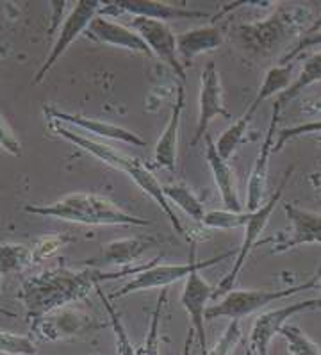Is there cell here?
<instances>
[{
  "mask_svg": "<svg viewBox=\"0 0 321 355\" xmlns=\"http://www.w3.org/2000/svg\"><path fill=\"white\" fill-rule=\"evenodd\" d=\"M157 261L159 257L146 264L121 268L118 272H104L98 268H84V270L55 268V270L36 273L24 280L18 298L26 305L27 322L29 325H33L52 311L84 300L92 289H96L105 280H116L125 275H138Z\"/></svg>",
  "mask_w": 321,
  "mask_h": 355,
  "instance_id": "obj_1",
  "label": "cell"
},
{
  "mask_svg": "<svg viewBox=\"0 0 321 355\" xmlns=\"http://www.w3.org/2000/svg\"><path fill=\"white\" fill-rule=\"evenodd\" d=\"M49 121H51V129L54 130L58 136L64 138L67 141L73 143V145L83 148V150L89 152L93 157L101 159L102 163H105L107 166L127 173V175H129L136 184H138V188L141 189L143 193H146V195H148V197H150L152 200H154L161 209H163V213L166 214V218L170 220L171 227H173V230H175L177 234L186 236V230H184V225L180 223L179 216H177L173 207H171V204L166 200V197H164L161 182L152 175V171L146 170V166L139 161L138 157H132V155L125 154V152L116 150V148H113L111 145H105V143L89 139L88 136H83V134L70 129V127H67L64 123H59V121H54V120H49Z\"/></svg>",
  "mask_w": 321,
  "mask_h": 355,
  "instance_id": "obj_2",
  "label": "cell"
},
{
  "mask_svg": "<svg viewBox=\"0 0 321 355\" xmlns=\"http://www.w3.org/2000/svg\"><path fill=\"white\" fill-rule=\"evenodd\" d=\"M24 211L29 214H38V216L55 218V220H63V222L92 227H146L152 223L150 220L127 213L125 209H121L120 205L109 200L107 197L86 191L70 193L67 197L46 205H24Z\"/></svg>",
  "mask_w": 321,
  "mask_h": 355,
  "instance_id": "obj_3",
  "label": "cell"
},
{
  "mask_svg": "<svg viewBox=\"0 0 321 355\" xmlns=\"http://www.w3.org/2000/svg\"><path fill=\"white\" fill-rule=\"evenodd\" d=\"M316 284L318 277H313V279L304 282V284L286 289H273V291H268V289L230 291L218 304L207 307V311H205V322L207 320H216V318H227L230 322H241L243 318L252 316L257 311L264 309L266 305L293 297V295H298L302 291H307V289H313Z\"/></svg>",
  "mask_w": 321,
  "mask_h": 355,
  "instance_id": "obj_4",
  "label": "cell"
},
{
  "mask_svg": "<svg viewBox=\"0 0 321 355\" xmlns=\"http://www.w3.org/2000/svg\"><path fill=\"white\" fill-rule=\"evenodd\" d=\"M232 257V252L221 254L218 257H211L207 261H198L196 259V248L195 243H191V250H189V261L184 264H152L150 268H146L145 272L134 275L132 279L127 282L125 286H121L116 293H113V300L118 298L129 297L132 293L139 291H150V289L161 288L166 289L168 286L173 282H179L182 279H188L193 272H200L205 268H211L214 264L221 263V261Z\"/></svg>",
  "mask_w": 321,
  "mask_h": 355,
  "instance_id": "obj_5",
  "label": "cell"
},
{
  "mask_svg": "<svg viewBox=\"0 0 321 355\" xmlns=\"http://www.w3.org/2000/svg\"><path fill=\"white\" fill-rule=\"evenodd\" d=\"M307 15V11L302 8L284 9L266 21L254 26H241L238 29L239 38L248 51L268 54L279 43L291 38L293 34H298L296 31L300 29L302 24H305Z\"/></svg>",
  "mask_w": 321,
  "mask_h": 355,
  "instance_id": "obj_6",
  "label": "cell"
},
{
  "mask_svg": "<svg viewBox=\"0 0 321 355\" xmlns=\"http://www.w3.org/2000/svg\"><path fill=\"white\" fill-rule=\"evenodd\" d=\"M291 173L293 168H289V170L284 173V179L280 180L279 188H277V191L271 195L270 200H268L266 204L261 205L257 211L250 213V220H248V223L245 225V239H243L241 248H239L238 255H236V263L232 264V270L229 272V275L223 277V279L220 280V284L214 288V298H223L227 293L234 291V286L238 282L239 273H241L243 266H245L246 259H248V255L252 254V250H254L255 245H257L259 238L263 234V230L266 229L268 222H270V218L271 214H273V211H275L277 204H279L280 198H282L284 189L288 186V180L291 179Z\"/></svg>",
  "mask_w": 321,
  "mask_h": 355,
  "instance_id": "obj_7",
  "label": "cell"
},
{
  "mask_svg": "<svg viewBox=\"0 0 321 355\" xmlns=\"http://www.w3.org/2000/svg\"><path fill=\"white\" fill-rule=\"evenodd\" d=\"M101 8L102 2H98V0H79V2H76L70 15L64 18L63 26H59L58 38H55L54 46H52L51 54L46 55V61L43 63V67L40 68V71L33 79V84H40L45 79L46 73L55 67L59 59L63 58L64 52L71 46V43L76 42L80 34L86 33V29L89 27L93 18L98 15Z\"/></svg>",
  "mask_w": 321,
  "mask_h": 355,
  "instance_id": "obj_8",
  "label": "cell"
},
{
  "mask_svg": "<svg viewBox=\"0 0 321 355\" xmlns=\"http://www.w3.org/2000/svg\"><path fill=\"white\" fill-rule=\"evenodd\" d=\"M313 309H321V298H309V300L295 302V304L284 305V307L268 311V313H261L252 325L248 350L252 352V355H270L271 341L280 334V330L286 327V323L295 314Z\"/></svg>",
  "mask_w": 321,
  "mask_h": 355,
  "instance_id": "obj_9",
  "label": "cell"
},
{
  "mask_svg": "<svg viewBox=\"0 0 321 355\" xmlns=\"http://www.w3.org/2000/svg\"><path fill=\"white\" fill-rule=\"evenodd\" d=\"M104 327V323L98 322L93 314L86 313V311L79 309V307H61L36 323L31 325V330L36 332L42 339L46 341H59V339L73 338V336H83L92 330H98Z\"/></svg>",
  "mask_w": 321,
  "mask_h": 355,
  "instance_id": "obj_10",
  "label": "cell"
},
{
  "mask_svg": "<svg viewBox=\"0 0 321 355\" xmlns=\"http://www.w3.org/2000/svg\"><path fill=\"white\" fill-rule=\"evenodd\" d=\"M130 29H134L141 36L146 46L150 49L152 55L166 63L171 70L175 71V76L180 80H186V70H184V64L180 63L179 54H177V36L166 21L134 17Z\"/></svg>",
  "mask_w": 321,
  "mask_h": 355,
  "instance_id": "obj_11",
  "label": "cell"
},
{
  "mask_svg": "<svg viewBox=\"0 0 321 355\" xmlns=\"http://www.w3.org/2000/svg\"><path fill=\"white\" fill-rule=\"evenodd\" d=\"M218 116H223L229 120L230 113L223 104V89H221V80L218 68L214 61H209L204 68L200 77V96H198V121H196V130L189 145L195 146L196 143L207 136V129L211 121Z\"/></svg>",
  "mask_w": 321,
  "mask_h": 355,
  "instance_id": "obj_12",
  "label": "cell"
},
{
  "mask_svg": "<svg viewBox=\"0 0 321 355\" xmlns=\"http://www.w3.org/2000/svg\"><path fill=\"white\" fill-rule=\"evenodd\" d=\"M102 8L98 15L102 17H116V15H130V17L152 18V20L168 21V20H184V18H209L211 15L198 9L177 8L166 2H157V0H111V2H102Z\"/></svg>",
  "mask_w": 321,
  "mask_h": 355,
  "instance_id": "obj_13",
  "label": "cell"
},
{
  "mask_svg": "<svg viewBox=\"0 0 321 355\" xmlns=\"http://www.w3.org/2000/svg\"><path fill=\"white\" fill-rule=\"evenodd\" d=\"M213 297L214 288L200 275V272H193L186 279L182 295H180V304L191 320V330L195 332V338L198 339L202 355L209 354L207 334H205V311H207V302Z\"/></svg>",
  "mask_w": 321,
  "mask_h": 355,
  "instance_id": "obj_14",
  "label": "cell"
},
{
  "mask_svg": "<svg viewBox=\"0 0 321 355\" xmlns=\"http://www.w3.org/2000/svg\"><path fill=\"white\" fill-rule=\"evenodd\" d=\"M284 211L291 223V236H279L273 254H282L300 245H321V214L302 209L295 204H284Z\"/></svg>",
  "mask_w": 321,
  "mask_h": 355,
  "instance_id": "obj_15",
  "label": "cell"
},
{
  "mask_svg": "<svg viewBox=\"0 0 321 355\" xmlns=\"http://www.w3.org/2000/svg\"><path fill=\"white\" fill-rule=\"evenodd\" d=\"M280 111L273 107L271 114V123L266 130L264 141L259 148L257 159H255L254 166L250 171V179H248V189H246V211L254 213L263 205L264 191L268 184V168H270V157L273 154V146H275V132L277 123H279Z\"/></svg>",
  "mask_w": 321,
  "mask_h": 355,
  "instance_id": "obj_16",
  "label": "cell"
},
{
  "mask_svg": "<svg viewBox=\"0 0 321 355\" xmlns=\"http://www.w3.org/2000/svg\"><path fill=\"white\" fill-rule=\"evenodd\" d=\"M46 118L49 120L59 121V123H68V125H73L76 129L84 130V132L95 134L98 138H107L114 139V141L129 143L132 146H145L146 141L138 136L136 132L129 129H123V127H118L114 123H109V121H101L95 120V118H86L80 116V114H70L64 113V111H59V109L51 107V105H45L43 107Z\"/></svg>",
  "mask_w": 321,
  "mask_h": 355,
  "instance_id": "obj_17",
  "label": "cell"
},
{
  "mask_svg": "<svg viewBox=\"0 0 321 355\" xmlns=\"http://www.w3.org/2000/svg\"><path fill=\"white\" fill-rule=\"evenodd\" d=\"M86 36L98 43H104V45L116 46V49H125V51L136 52V54H143L152 58L150 49L146 46V43L143 42L141 36L130 27L123 26V24H118L114 20H109L107 17H102V15H96L92 20L89 27L86 29Z\"/></svg>",
  "mask_w": 321,
  "mask_h": 355,
  "instance_id": "obj_18",
  "label": "cell"
},
{
  "mask_svg": "<svg viewBox=\"0 0 321 355\" xmlns=\"http://www.w3.org/2000/svg\"><path fill=\"white\" fill-rule=\"evenodd\" d=\"M205 159L207 164L213 171L214 182L218 186L220 197L227 211H234V213H241L243 204L239 202L238 197V188H236V179H234V170L229 166L225 159L221 157L216 150V143L213 141L211 136H205Z\"/></svg>",
  "mask_w": 321,
  "mask_h": 355,
  "instance_id": "obj_19",
  "label": "cell"
},
{
  "mask_svg": "<svg viewBox=\"0 0 321 355\" xmlns=\"http://www.w3.org/2000/svg\"><path fill=\"white\" fill-rule=\"evenodd\" d=\"M184 111V88H177V101L171 107L170 120L164 127L163 134L159 136L154 148V163L157 168L175 171L177 170V143H179L180 120Z\"/></svg>",
  "mask_w": 321,
  "mask_h": 355,
  "instance_id": "obj_20",
  "label": "cell"
},
{
  "mask_svg": "<svg viewBox=\"0 0 321 355\" xmlns=\"http://www.w3.org/2000/svg\"><path fill=\"white\" fill-rule=\"evenodd\" d=\"M225 40V34L221 31V27L214 26H204L195 27L186 33L177 36V54H179L180 63L191 64L193 59L198 58L202 54L216 51L218 46H221Z\"/></svg>",
  "mask_w": 321,
  "mask_h": 355,
  "instance_id": "obj_21",
  "label": "cell"
},
{
  "mask_svg": "<svg viewBox=\"0 0 321 355\" xmlns=\"http://www.w3.org/2000/svg\"><path fill=\"white\" fill-rule=\"evenodd\" d=\"M155 245L154 238H125L116 239L104 245L101 255L96 257L95 263L114 264V266H127L139 259L143 254Z\"/></svg>",
  "mask_w": 321,
  "mask_h": 355,
  "instance_id": "obj_22",
  "label": "cell"
},
{
  "mask_svg": "<svg viewBox=\"0 0 321 355\" xmlns=\"http://www.w3.org/2000/svg\"><path fill=\"white\" fill-rule=\"evenodd\" d=\"M291 71H293V64H279V67H271L270 70L266 71V76H264V80L263 84H261V88H259L257 95H255V98L252 101V104L248 105V109H246L245 113L254 116L255 111L261 107L263 102H266L268 98H271V96L280 95L282 92H286V89L291 86V83H289V79H291Z\"/></svg>",
  "mask_w": 321,
  "mask_h": 355,
  "instance_id": "obj_23",
  "label": "cell"
},
{
  "mask_svg": "<svg viewBox=\"0 0 321 355\" xmlns=\"http://www.w3.org/2000/svg\"><path fill=\"white\" fill-rule=\"evenodd\" d=\"M321 83V52L320 54H314L307 59L304 63V68H302L300 76L296 77L295 83H291L286 92H282L279 95V98L275 101L273 107L282 111L284 105H288L289 102L295 101L296 96L300 95L304 89H307L309 86H313V84Z\"/></svg>",
  "mask_w": 321,
  "mask_h": 355,
  "instance_id": "obj_24",
  "label": "cell"
},
{
  "mask_svg": "<svg viewBox=\"0 0 321 355\" xmlns=\"http://www.w3.org/2000/svg\"><path fill=\"white\" fill-rule=\"evenodd\" d=\"M164 197L168 202H173V205L180 207L184 213L188 214L195 222H204L205 209L204 202L196 197V193L184 182H177V184H168L163 186Z\"/></svg>",
  "mask_w": 321,
  "mask_h": 355,
  "instance_id": "obj_25",
  "label": "cell"
},
{
  "mask_svg": "<svg viewBox=\"0 0 321 355\" xmlns=\"http://www.w3.org/2000/svg\"><path fill=\"white\" fill-rule=\"evenodd\" d=\"M33 252L27 245L20 243H4L0 245V277L26 272L33 266Z\"/></svg>",
  "mask_w": 321,
  "mask_h": 355,
  "instance_id": "obj_26",
  "label": "cell"
},
{
  "mask_svg": "<svg viewBox=\"0 0 321 355\" xmlns=\"http://www.w3.org/2000/svg\"><path fill=\"white\" fill-rule=\"evenodd\" d=\"M95 291H96V295L101 297L102 304H104L105 313H107L109 322H111V327H113V330H114V339H116V352H118V355H138V350L134 348L132 341H130L129 334H127L125 325H123V322H121L120 313H118V311H116V307H114V305H113V302H111L107 297H105L101 286H98V288H96Z\"/></svg>",
  "mask_w": 321,
  "mask_h": 355,
  "instance_id": "obj_27",
  "label": "cell"
},
{
  "mask_svg": "<svg viewBox=\"0 0 321 355\" xmlns=\"http://www.w3.org/2000/svg\"><path fill=\"white\" fill-rule=\"evenodd\" d=\"M252 118L254 116L243 113V116L234 121L232 125H230L225 132L221 134L220 138H218L216 150L221 157L225 159V161H229V159L236 154L238 146L243 143L246 130H248V125L252 123Z\"/></svg>",
  "mask_w": 321,
  "mask_h": 355,
  "instance_id": "obj_28",
  "label": "cell"
},
{
  "mask_svg": "<svg viewBox=\"0 0 321 355\" xmlns=\"http://www.w3.org/2000/svg\"><path fill=\"white\" fill-rule=\"evenodd\" d=\"M166 298L168 289H163L157 298V305H155L154 313H152L150 325H148L145 343H143V347L138 350V355H161V350H159V345H161V339H159V323H161V314H163Z\"/></svg>",
  "mask_w": 321,
  "mask_h": 355,
  "instance_id": "obj_29",
  "label": "cell"
},
{
  "mask_svg": "<svg viewBox=\"0 0 321 355\" xmlns=\"http://www.w3.org/2000/svg\"><path fill=\"white\" fill-rule=\"evenodd\" d=\"M250 220V213L248 211H241V213H234V211H209L204 216V225L209 229H220V230H230L245 227Z\"/></svg>",
  "mask_w": 321,
  "mask_h": 355,
  "instance_id": "obj_30",
  "label": "cell"
},
{
  "mask_svg": "<svg viewBox=\"0 0 321 355\" xmlns=\"http://www.w3.org/2000/svg\"><path fill=\"white\" fill-rule=\"evenodd\" d=\"M280 336L288 343L289 355H321L316 343L309 339L298 327L286 325L280 330Z\"/></svg>",
  "mask_w": 321,
  "mask_h": 355,
  "instance_id": "obj_31",
  "label": "cell"
},
{
  "mask_svg": "<svg viewBox=\"0 0 321 355\" xmlns=\"http://www.w3.org/2000/svg\"><path fill=\"white\" fill-rule=\"evenodd\" d=\"M36 345L29 336H18L0 330V354L6 355H34Z\"/></svg>",
  "mask_w": 321,
  "mask_h": 355,
  "instance_id": "obj_32",
  "label": "cell"
},
{
  "mask_svg": "<svg viewBox=\"0 0 321 355\" xmlns=\"http://www.w3.org/2000/svg\"><path fill=\"white\" fill-rule=\"evenodd\" d=\"M68 241H71V238H67V236L61 234L42 236V238L34 241L33 248H31V252H33V261L34 263H42L45 259H51L52 255L58 254Z\"/></svg>",
  "mask_w": 321,
  "mask_h": 355,
  "instance_id": "obj_33",
  "label": "cell"
},
{
  "mask_svg": "<svg viewBox=\"0 0 321 355\" xmlns=\"http://www.w3.org/2000/svg\"><path fill=\"white\" fill-rule=\"evenodd\" d=\"M277 134H279V138H277L275 146H273V154L282 150L286 143H289L291 139L307 136V134H321V120L305 121V123H300V125L295 127H286V129L277 130Z\"/></svg>",
  "mask_w": 321,
  "mask_h": 355,
  "instance_id": "obj_34",
  "label": "cell"
},
{
  "mask_svg": "<svg viewBox=\"0 0 321 355\" xmlns=\"http://www.w3.org/2000/svg\"><path fill=\"white\" fill-rule=\"evenodd\" d=\"M241 338L243 332L239 322H230L227 325L225 332L221 334V338L214 343V347L209 348L207 355H232L239 341H241Z\"/></svg>",
  "mask_w": 321,
  "mask_h": 355,
  "instance_id": "obj_35",
  "label": "cell"
},
{
  "mask_svg": "<svg viewBox=\"0 0 321 355\" xmlns=\"http://www.w3.org/2000/svg\"><path fill=\"white\" fill-rule=\"evenodd\" d=\"M320 45H321V31H318V33H313V34H302V38L296 42V45L293 46L291 51H288L282 55L280 64H289V61H293L296 55H300L302 52L307 51V49H313V46H320Z\"/></svg>",
  "mask_w": 321,
  "mask_h": 355,
  "instance_id": "obj_36",
  "label": "cell"
},
{
  "mask_svg": "<svg viewBox=\"0 0 321 355\" xmlns=\"http://www.w3.org/2000/svg\"><path fill=\"white\" fill-rule=\"evenodd\" d=\"M0 148L11 155H21V146L13 130L9 129L8 121L0 114Z\"/></svg>",
  "mask_w": 321,
  "mask_h": 355,
  "instance_id": "obj_37",
  "label": "cell"
},
{
  "mask_svg": "<svg viewBox=\"0 0 321 355\" xmlns=\"http://www.w3.org/2000/svg\"><path fill=\"white\" fill-rule=\"evenodd\" d=\"M193 341H195V332H193V330H189L188 338H186V345H184L182 355H191V345H193Z\"/></svg>",
  "mask_w": 321,
  "mask_h": 355,
  "instance_id": "obj_38",
  "label": "cell"
},
{
  "mask_svg": "<svg viewBox=\"0 0 321 355\" xmlns=\"http://www.w3.org/2000/svg\"><path fill=\"white\" fill-rule=\"evenodd\" d=\"M318 31H321V15L313 21V26L309 27L304 34H313V33H318Z\"/></svg>",
  "mask_w": 321,
  "mask_h": 355,
  "instance_id": "obj_39",
  "label": "cell"
},
{
  "mask_svg": "<svg viewBox=\"0 0 321 355\" xmlns=\"http://www.w3.org/2000/svg\"><path fill=\"white\" fill-rule=\"evenodd\" d=\"M0 314H4V316H9V318H17V313H13V311H8V309H2V307H0Z\"/></svg>",
  "mask_w": 321,
  "mask_h": 355,
  "instance_id": "obj_40",
  "label": "cell"
},
{
  "mask_svg": "<svg viewBox=\"0 0 321 355\" xmlns=\"http://www.w3.org/2000/svg\"><path fill=\"white\" fill-rule=\"evenodd\" d=\"M316 109H320V111H321V101H320V102H318V105H316Z\"/></svg>",
  "mask_w": 321,
  "mask_h": 355,
  "instance_id": "obj_41",
  "label": "cell"
},
{
  "mask_svg": "<svg viewBox=\"0 0 321 355\" xmlns=\"http://www.w3.org/2000/svg\"><path fill=\"white\" fill-rule=\"evenodd\" d=\"M246 355H252V352H250V350H246Z\"/></svg>",
  "mask_w": 321,
  "mask_h": 355,
  "instance_id": "obj_42",
  "label": "cell"
}]
</instances>
